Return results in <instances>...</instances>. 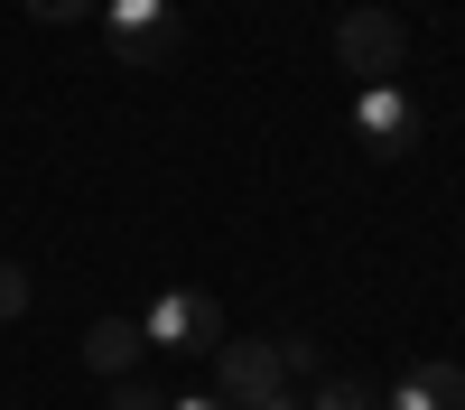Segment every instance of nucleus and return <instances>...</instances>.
Here are the masks:
<instances>
[{
    "instance_id": "1",
    "label": "nucleus",
    "mask_w": 465,
    "mask_h": 410,
    "mask_svg": "<svg viewBox=\"0 0 465 410\" xmlns=\"http://www.w3.org/2000/svg\"><path fill=\"white\" fill-rule=\"evenodd\" d=\"M401 56H410V28H401L391 10H344V19H335V65H344V75H363V85H391Z\"/></svg>"
},
{
    "instance_id": "2",
    "label": "nucleus",
    "mask_w": 465,
    "mask_h": 410,
    "mask_svg": "<svg viewBox=\"0 0 465 410\" xmlns=\"http://www.w3.org/2000/svg\"><path fill=\"white\" fill-rule=\"evenodd\" d=\"M103 47L122 65H168L177 56V10L168 0H103Z\"/></svg>"
},
{
    "instance_id": "3",
    "label": "nucleus",
    "mask_w": 465,
    "mask_h": 410,
    "mask_svg": "<svg viewBox=\"0 0 465 410\" xmlns=\"http://www.w3.org/2000/svg\"><path fill=\"white\" fill-rule=\"evenodd\" d=\"M140 335L168 345V355H205V345H223V308H214L205 289H159L149 317H140Z\"/></svg>"
},
{
    "instance_id": "4",
    "label": "nucleus",
    "mask_w": 465,
    "mask_h": 410,
    "mask_svg": "<svg viewBox=\"0 0 465 410\" xmlns=\"http://www.w3.org/2000/svg\"><path fill=\"white\" fill-rule=\"evenodd\" d=\"M354 140L372 149L381 168H401L410 149H419V103H410L401 85H363V94H354Z\"/></svg>"
},
{
    "instance_id": "5",
    "label": "nucleus",
    "mask_w": 465,
    "mask_h": 410,
    "mask_svg": "<svg viewBox=\"0 0 465 410\" xmlns=\"http://www.w3.org/2000/svg\"><path fill=\"white\" fill-rule=\"evenodd\" d=\"M214 383L232 410H252L270 392H289V373H280V345H214Z\"/></svg>"
},
{
    "instance_id": "6",
    "label": "nucleus",
    "mask_w": 465,
    "mask_h": 410,
    "mask_svg": "<svg viewBox=\"0 0 465 410\" xmlns=\"http://www.w3.org/2000/svg\"><path fill=\"white\" fill-rule=\"evenodd\" d=\"M140 345H149V335H140L131 317H94V326H84V364L103 373V383H122V373L140 364Z\"/></svg>"
},
{
    "instance_id": "7",
    "label": "nucleus",
    "mask_w": 465,
    "mask_h": 410,
    "mask_svg": "<svg viewBox=\"0 0 465 410\" xmlns=\"http://www.w3.org/2000/svg\"><path fill=\"white\" fill-rule=\"evenodd\" d=\"M381 410H465V373L456 364H419L401 392H381Z\"/></svg>"
},
{
    "instance_id": "8",
    "label": "nucleus",
    "mask_w": 465,
    "mask_h": 410,
    "mask_svg": "<svg viewBox=\"0 0 465 410\" xmlns=\"http://www.w3.org/2000/svg\"><path fill=\"white\" fill-rule=\"evenodd\" d=\"M307 410H381V392L363 383V373H335V383H317V401Z\"/></svg>"
},
{
    "instance_id": "9",
    "label": "nucleus",
    "mask_w": 465,
    "mask_h": 410,
    "mask_svg": "<svg viewBox=\"0 0 465 410\" xmlns=\"http://www.w3.org/2000/svg\"><path fill=\"white\" fill-rule=\"evenodd\" d=\"M103 410H168V392H149L140 373H122V383H112V401H103Z\"/></svg>"
},
{
    "instance_id": "10",
    "label": "nucleus",
    "mask_w": 465,
    "mask_h": 410,
    "mask_svg": "<svg viewBox=\"0 0 465 410\" xmlns=\"http://www.w3.org/2000/svg\"><path fill=\"white\" fill-rule=\"evenodd\" d=\"M28 19H47V28H65V19H103V0H28Z\"/></svg>"
},
{
    "instance_id": "11",
    "label": "nucleus",
    "mask_w": 465,
    "mask_h": 410,
    "mask_svg": "<svg viewBox=\"0 0 465 410\" xmlns=\"http://www.w3.org/2000/svg\"><path fill=\"white\" fill-rule=\"evenodd\" d=\"M28 308V271H19V261H0V326H10Z\"/></svg>"
},
{
    "instance_id": "12",
    "label": "nucleus",
    "mask_w": 465,
    "mask_h": 410,
    "mask_svg": "<svg viewBox=\"0 0 465 410\" xmlns=\"http://www.w3.org/2000/svg\"><path fill=\"white\" fill-rule=\"evenodd\" d=\"M168 410H232V401H205V392H196V401H168Z\"/></svg>"
},
{
    "instance_id": "13",
    "label": "nucleus",
    "mask_w": 465,
    "mask_h": 410,
    "mask_svg": "<svg viewBox=\"0 0 465 410\" xmlns=\"http://www.w3.org/2000/svg\"><path fill=\"white\" fill-rule=\"evenodd\" d=\"M252 410H298V401H289V392H270V401H252Z\"/></svg>"
}]
</instances>
